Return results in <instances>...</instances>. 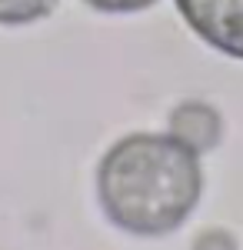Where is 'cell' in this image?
Listing matches in <instances>:
<instances>
[{
    "mask_svg": "<svg viewBox=\"0 0 243 250\" xmlns=\"http://www.w3.org/2000/svg\"><path fill=\"white\" fill-rule=\"evenodd\" d=\"M203 193L200 154L173 134H130L97 167V200L113 227L133 237L173 233Z\"/></svg>",
    "mask_w": 243,
    "mask_h": 250,
    "instance_id": "obj_1",
    "label": "cell"
},
{
    "mask_svg": "<svg viewBox=\"0 0 243 250\" xmlns=\"http://www.w3.org/2000/svg\"><path fill=\"white\" fill-rule=\"evenodd\" d=\"M177 10L213 50L243 60V0H177Z\"/></svg>",
    "mask_w": 243,
    "mask_h": 250,
    "instance_id": "obj_2",
    "label": "cell"
},
{
    "mask_svg": "<svg viewBox=\"0 0 243 250\" xmlns=\"http://www.w3.org/2000/svg\"><path fill=\"white\" fill-rule=\"evenodd\" d=\"M170 134L180 137L183 144H190L197 154L210 150L217 140H220V117L213 107L206 104H180L173 110V124H170Z\"/></svg>",
    "mask_w": 243,
    "mask_h": 250,
    "instance_id": "obj_3",
    "label": "cell"
},
{
    "mask_svg": "<svg viewBox=\"0 0 243 250\" xmlns=\"http://www.w3.org/2000/svg\"><path fill=\"white\" fill-rule=\"evenodd\" d=\"M57 7V0H0V23L17 27V23H34L47 17Z\"/></svg>",
    "mask_w": 243,
    "mask_h": 250,
    "instance_id": "obj_4",
    "label": "cell"
},
{
    "mask_svg": "<svg viewBox=\"0 0 243 250\" xmlns=\"http://www.w3.org/2000/svg\"><path fill=\"white\" fill-rule=\"evenodd\" d=\"M90 3L94 10H103V14H137V10H147L157 0H83Z\"/></svg>",
    "mask_w": 243,
    "mask_h": 250,
    "instance_id": "obj_5",
    "label": "cell"
}]
</instances>
